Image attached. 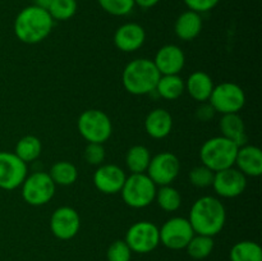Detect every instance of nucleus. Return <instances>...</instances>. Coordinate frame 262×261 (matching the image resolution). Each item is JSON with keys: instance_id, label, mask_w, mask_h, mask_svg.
Returning a JSON list of instances; mask_svg holds the SVG:
<instances>
[{"instance_id": "obj_15", "label": "nucleus", "mask_w": 262, "mask_h": 261, "mask_svg": "<svg viewBox=\"0 0 262 261\" xmlns=\"http://www.w3.org/2000/svg\"><path fill=\"white\" fill-rule=\"evenodd\" d=\"M124 170L115 164H102L94 174V184L100 192L105 194H115L120 192L124 184Z\"/></svg>"}, {"instance_id": "obj_2", "label": "nucleus", "mask_w": 262, "mask_h": 261, "mask_svg": "<svg viewBox=\"0 0 262 261\" xmlns=\"http://www.w3.org/2000/svg\"><path fill=\"white\" fill-rule=\"evenodd\" d=\"M54 19L48 10L30 5L18 13L14 20V33L25 44H38L50 35Z\"/></svg>"}, {"instance_id": "obj_4", "label": "nucleus", "mask_w": 262, "mask_h": 261, "mask_svg": "<svg viewBox=\"0 0 262 261\" xmlns=\"http://www.w3.org/2000/svg\"><path fill=\"white\" fill-rule=\"evenodd\" d=\"M239 146L233 141L217 136L207 140L200 150V159L202 164L212 171L232 168L235 163Z\"/></svg>"}, {"instance_id": "obj_9", "label": "nucleus", "mask_w": 262, "mask_h": 261, "mask_svg": "<svg viewBox=\"0 0 262 261\" xmlns=\"http://www.w3.org/2000/svg\"><path fill=\"white\" fill-rule=\"evenodd\" d=\"M124 241L132 252L148 253L160 243L159 228L151 222H137L127 230Z\"/></svg>"}, {"instance_id": "obj_18", "label": "nucleus", "mask_w": 262, "mask_h": 261, "mask_svg": "<svg viewBox=\"0 0 262 261\" xmlns=\"http://www.w3.org/2000/svg\"><path fill=\"white\" fill-rule=\"evenodd\" d=\"M235 165L246 177H260L262 174V153L260 147L243 145L238 148Z\"/></svg>"}, {"instance_id": "obj_28", "label": "nucleus", "mask_w": 262, "mask_h": 261, "mask_svg": "<svg viewBox=\"0 0 262 261\" xmlns=\"http://www.w3.org/2000/svg\"><path fill=\"white\" fill-rule=\"evenodd\" d=\"M155 200L158 202L159 207L163 209L166 212H173L181 207L182 205V196L178 192V189L168 186H160V188L156 189Z\"/></svg>"}, {"instance_id": "obj_27", "label": "nucleus", "mask_w": 262, "mask_h": 261, "mask_svg": "<svg viewBox=\"0 0 262 261\" xmlns=\"http://www.w3.org/2000/svg\"><path fill=\"white\" fill-rule=\"evenodd\" d=\"M230 261H262L260 245L253 241H241L230 250Z\"/></svg>"}, {"instance_id": "obj_17", "label": "nucleus", "mask_w": 262, "mask_h": 261, "mask_svg": "<svg viewBox=\"0 0 262 261\" xmlns=\"http://www.w3.org/2000/svg\"><path fill=\"white\" fill-rule=\"evenodd\" d=\"M146 40V32L138 23H125L114 33V44L117 49L124 53L137 51Z\"/></svg>"}, {"instance_id": "obj_32", "label": "nucleus", "mask_w": 262, "mask_h": 261, "mask_svg": "<svg viewBox=\"0 0 262 261\" xmlns=\"http://www.w3.org/2000/svg\"><path fill=\"white\" fill-rule=\"evenodd\" d=\"M189 182L193 184L194 187H199V188H206V187L212 186V182H214L215 171H212L211 169L202 165H197L189 171Z\"/></svg>"}, {"instance_id": "obj_11", "label": "nucleus", "mask_w": 262, "mask_h": 261, "mask_svg": "<svg viewBox=\"0 0 262 261\" xmlns=\"http://www.w3.org/2000/svg\"><path fill=\"white\" fill-rule=\"evenodd\" d=\"M181 171V161L174 154L160 153L151 158L146 174L156 186H168L171 184Z\"/></svg>"}, {"instance_id": "obj_24", "label": "nucleus", "mask_w": 262, "mask_h": 261, "mask_svg": "<svg viewBox=\"0 0 262 261\" xmlns=\"http://www.w3.org/2000/svg\"><path fill=\"white\" fill-rule=\"evenodd\" d=\"M150 161V151L146 146L142 145L132 146L125 155V164H127V168L129 169L130 174L146 173Z\"/></svg>"}, {"instance_id": "obj_36", "label": "nucleus", "mask_w": 262, "mask_h": 261, "mask_svg": "<svg viewBox=\"0 0 262 261\" xmlns=\"http://www.w3.org/2000/svg\"><path fill=\"white\" fill-rule=\"evenodd\" d=\"M201 104H202L201 106L197 109L196 115L200 120H202V122H207V120H210L212 117H214L215 110L214 107L210 105V102L209 104H206V102H201Z\"/></svg>"}, {"instance_id": "obj_29", "label": "nucleus", "mask_w": 262, "mask_h": 261, "mask_svg": "<svg viewBox=\"0 0 262 261\" xmlns=\"http://www.w3.org/2000/svg\"><path fill=\"white\" fill-rule=\"evenodd\" d=\"M187 252L194 260H204L207 256L211 255L214 250V240L210 235L196 234L192 237L189 243L186 247Z\"/></svg>"}, {"instance_id": "obj_6", "label": "nucleus", "mask_w": 262, "mask_h": 261, "mask_svg": "<svg viewBox=\"0 0 262 261\" xmlns=\"http://www.w3.org/2000/svg\"><path fill=\"white\" fill-rule=\"evenodd\" d=\"M78 130L87 142L104 143L113 133L109 115L99 109L84 110L78 118Z\"/></svg>"}, {"instance_id": "obj_8", "label": "nucleus", "mask_w": 262, "mask_h": 261, "mask_svg": "<svg viewBox=\"0 0 262 261\" xmlns=\"http://www.w3.org/2000/svg\"><path fill=\"white\" fill-rule=\"evenodd\" d=\"M55 183L49 173L35 171L26 177L22 183V197L28 205L42 206L50 202L55 194Z\"/></svg>"}, {"instance_id": "obj_30", "label": "nucleus", "mask_w": 262, "mask_h": 261, "mask_svg": "<svg viewBox=\"0 0 262 261\" xmlns=\"http://www.w3.org/2000/svg\"><path fill=\"white\" fill-rule=\"evenodd\" d=\"M48 12L54 20H68L76 14L77 2L76 0H54Z\"/></svg>"}, {"instance_id": "obj_22", "label": "nucleus", "mask_w": 262, "mask_h": 261, "mask_svg": "<svg viewBox=\"0 0 262 261\" xmlns=\"http://www.w3.org/2000/svg\"><path fill=\"white\" fill-rule=\"evenodd\" d=\"M220 130L223 137L233 141L238 146H243L246 143V125L243 119L238 113L233 114H224L220 119Z\"/></svg>"}, {"instance_id": "obj_16", "label": "nucleus", "mask_w": 262, "mask_h": 261, "mask_svg": "<svg viewBox=\"0 0 262 261\" xmlns=\"http://www.w3.org/2000/svg\"><path fill=\"white\" fill-rule=\"evenodd\" d=\"M152 61L161 76L178 74L186 64V56L179 46L169 44L159 49Z\"/></svg>"}, {"instance_id": "obj_14", "label": "nucleus", "mask_w": 262, "mask_h": 261, "mask_svg": "<svg viewBox=\"0 0 262 261\" xmlns=\"http://www.w3.org/2000/svg\"><path fill=\"white\" fill-rule=\"evenodd\" d=\"M81 228V217L78 212L69 206L58 207L50 217L51 233L61 241L76 237Z\"/></svg>"}, {"instance_id": "obj_35", "label": "nucleus", "mask_w": 262, "mask_h": 261, "mask_svg": "<svg viewBox=\"0 0 262 261\" xmlns=\"http://www.w3.org/2000/svg\"><path fill=\"white\" fill-rule=\"evenodd\" d=\"M220 0H184L189 10H193L196 13H205L214 9Z\"/></svg>"}, {"instance_id": "obj_7", "label": "nucleus", "mask_w": 262, "mask_h": 261, "mask_svg": "<svg viewBox=\"0 0 262 261\" xmlns=\"http://www.w3.org/2000/svg\"><path fill=\"white\" fill-rule=\"evenodd\" d=\"M209 101L215 113H220L223 115L233 114L239 113L243 109L246 104V94L237 83L223 82L214 86Z\"/></svg>"}, {"instance_id": "obj_33", "label": "nucleus", "mask_w": 262, "mask_h": 261, "mask_svg": "<svg viewBox=\"0 0 262 261\" xmlns=\"http://www.w3.org/2000/svg\"><path fill=\"white\" fill-rule=\"evenodd\" d=\"M106 257L107 261H130L132 251L125 241H115L107 248Z\"/></svg>"}, {"instance_id": "obj_12", "label": "nucleus", "mask_w": 262, "mask_h": 261, "mask_svg": "<svg viewBox=\"0 0 262 261\" xmlns=\"http://www.w3.org/2000/svg\"><path fill=\"white\" fill-rule=\"evenodd\" d=\"M27 177V164L14 153L0 151V188L12 191L22 186Z\"/></svg>"}, {"instance_id": "obj_1", "label": "nucleus", "mask_w": 262, "mask_h": 261, "mask_svg": "<svg viewBox=\"0 0 262 261\" xmlns=\"http://www.w3.org/2000/svg\"><path fill=\"white\" fill-rule=\"evenodd\" d=\"M188 220L196 234L214 237L224 228L227 211L219 199L204 196L192 205Z\"/></svg>"}, {"instance_id": "obj_37", "label": "nucleus", "mask_w": 262, "mask_h": 261, "mask_svg": "<svg viewBox=\"0 0 262 261\" xmlns=\"http://www.w3.org/2000/svg\"><path fill=\"white\" fill-rule=\"evenodd\" d=\"M158 3H160V0H135V4L140 5L143 9H148V8L155 7Z\"/></svg>"}, {"instance_id": "obj_10", "label": "nucleus", "mask_w": 262, "mask_h": 261, "mask_svg": "<svg viewBox=\"0 0 262 261\" xmlns=\"http://www.w3.org/2000/svg\"><path fill=\"white\" fill-rule=\"evenodd\" d=\"M160 242L170 250H182L186 248L189 241L194 235L188 219L181 216H174L166 220L163 227L159 229Z\"/></svg>"}, {"instance_id": "obj_26", "label": "nucleus", "mask_w": 262, "mask_h": 261, "mask_svg": "<svg viewBox=\"0 0 262 261\" xmlns=\"http://www.w3.org/2000/svg\"><path fill=\"white\" fill-rule=\"evenodd\" d=\"M42 145L36 136H25L15 145L14 154L26 164L35 161L41 155Z\"/></svg>"}, {"instance_id": "obj_3", "label": "nucleus", "mask_w": 262, "mask_h": 261, "mask_svg": "<svg viewBox=\"0 0 262 261\" xmlns=\"http://www.w3.org/2000/svg\"><path fill=\"white\" fill-rule=\"evenodd\" d=\"M160 76L152 60L146 58L135 59L123 71V86L132 95H147L155 91Z\"/></svg>"}, {"instance_id": "obj_38", "label": "nucleus", "mask_w": 262, "mask_h": 261, "mask_svg": "<svg viewBox=\"0 0 262 261\" xmlns=\"http://www.w3.org/2000/svg\"><path fill=\"white\" fill-rule=\"evenodd\" d=\"M53 2H54V0H33V3H35L33 5H36V7H38V8H42V9H45V10H48L49 8H50V5L53 4Z\"/></svg>"}, {"instance_id": "obj_19", "label": "nucleus", "mask_w": 262, "mask_h": 261, "mask_svg": "<svg viewBox=\"0 0 262 261\" xmlns=\"http://www.w3.org/2000/svg\"><path fill=\"white\" fill-rule=\"evenodd\" d=\"M173 128V117L165 109H154L145 119V129L150 137L161 140L170 135Z\"/></svg>"}, {"instance_id": "obj_25", "label": "nucleus", "mask_w": 262, "mask_h": 261, "mask_svg": "<svg viewBox=\"0 0 262 261\" xmlns=\"http://www.w3.org/2000/svg\"><path fill=\"white\" fill-rule=\"evenodd\" d=\"M49 176L53 179L55 186H71L78 178V170L74 164L61 160L51 166Z\"/></svg>"}, {"instance_id": "obj_21", "label": "nucleus", "mask_w": 262, "mask_h": 261, "mask_svg": "<svg viewBox=\"0 0 262 261\" xmlns=\"http://www.w3.org/2000/svg\"><path fill=\"white\" fill-rule=\"evenodd\" d=\"M202 18L200 13L193 10H187L182 13L176 20L174 31L176 35L183 41H192L201 33Z\"/></svg>"}, {"instance_id": "obj_13", "label": "nucleus", "mask_w": 262, "mask_h": 261, "mask_svg": "<svg viewBox=\"0 0 262 261\" xmlns=\"http://www.w3.org/2000/svg\"><path fill=\"white\" fill-rule=\"evenodd\" d=\"M215 192L225 199H234L241 196L247 187V178L237 168H228L215 171L212 182Z\"/></svg>"}, {"instance_id": "obj_20", "label": "nucleus", "mask_w": 262, "mask_h": 261, "mask_svg": "<svg viewBox=\"0 0 262 261\" xmlns=\"http://www.w3.org/2000/svg\"><path fill=\"white\" fill-rule=\"evenodd\" d=\"M184 84H186V90L189 96L199 102L209 101L212 90H214V82L211 77L201 71L189 74Z\"/></svg>"}, {"instance_id": "obj_34", "label": "nucleus", "mask_w": 262, "mask_h": 261, "mask_svg": "<svg viewBox=\"0 0 262 261\" xmlns=\"http://www.w3.org/2000/svg\"><path fill=\"white\" fill-rule=\"evenodd\" d=\"M84 160L87 161L91 165L100 166L102 165V163L105 161V148L102 146V143H95V142H89L87 143L86 148H84Z\"/></svg>"}, {"instance_id": "obj_5", "label": "nucleus", "mask_w": 262, "mask_h": 261, "mask_svg": "<svg viewBox=\"0 0 262 261\" xmlns=\"http://www.w3.org/2000/svg\"><path fill=\"white\" fill-rule=\"evenodd\" d=\"M156 189V184L146 173L130 174L125 178L120 193L125 205L133 209H143L152 204Z\"/></svg>"}, {"instance_id": "obj_23", "label": "nucleus", "mask_w": 262, "mask_h": 261, "mask_svg": "<svg viewBox=\"0 0 262 261\" xmlns=\"http://www.w3.org/2000/svg\"><path fill=\"white\" fill-rule=\"evenodd\" d=\"M184 90H186V84L178 74H165V76H160L155 91L163 99L177 100L183 95Z\"/></svg>"}, {"instance_id": "obj_31", "label": "nucleus", "mask_w": 262, "mask_h": 261, "mask_svg": "<svg viewBox=\"0 0 262 261\" xmlns=\"http://www.w3.org/2000/svg\"><path fill=\"white\" fill-rule=\"evenodd\" d=\"M100 7L112 15H127L135 8V0H97Z\"/></svg>"}]
</instances>
